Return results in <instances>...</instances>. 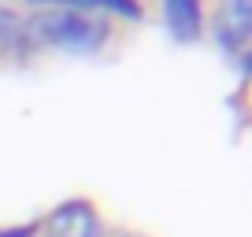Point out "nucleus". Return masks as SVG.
<instances>
[{
	"instance_id": "nucleus-1",
	"label": "nucleus",
	"mask_w": 252,
	"mask_h": 237,
	"mask_svg": "<svg viewBox=\"0 0 252 237\" xmlns=\"http://www.w3.org/2000/svg\"><path fill=\"white\" fill-rule=\"evenodd\" d=\"M23 33L37 45H52V48H67V52H93L108 30L96 19L82 15L74 8H60V11H41L30 23H23Z\"/></svg>"
},
{
	"instance_id": "nucleus-2",
	"label": "nucleus",
	"mask_w": 252,
	"mask_h": 237,
	"mask_svg": "<svg viewBox=\"0 0 252 237\" xmlns=\"http://www.w3.org/2000/svg\"><path fill=\"white\" fill-rule=\"evenodd\" d=\"M45 237H96V219L89 204H63L48 215Z\"/></svg>"
},
{
	"instance_id": "nucleus-3",
	"label": "nucleus",
	"mask_w": 252,
	"mask_h": 237,
	"mask_svg": "<svg viewBox=\"0 0 252 237\" xmlns=\"http://www.w3.org/2000/svg\"><path fill=\"white\" fill-rule=\"evenodd\" d=\"M249 30H252V8L249 0H226L219 11V41L226 48H237L249 41Z\"/></svg>"
},
{
	"instance_id": "nucleus-4",
	"label": "nucleus",
	"mask_w": 252,
	"mask_h": 237,
	"mask_svg": "<svg viewBox=\"0 0 252 237\" xmlns=\"http://www.w3.org/2000/svg\"><path fill=\"white\" fill-rule=\"evenodd\" d=\"M163 19L178 41H193L200 33V0H163Z\"/></svg>"
},
{
	"instance_id": "nucleus-5",
	"label": "nucleus",
	"mask_w": 252,
	"mask_h": 237,
	"mask_svg": "<svg viewBox=\"0 0 252 237\" xmlns=\"http://www.w3.org/2000/svg\"><path fill=\"white\" fill-rule=\"evenodd\" d=\"M23 37H26V33H23V19H19L15 11L0 8V56L11 52V48H19Z\"/></svg>"
},
{
	"instance_id": "nucleus-6",
	"label": "nucleus",
	"mask_w": 252,
	"mask_h": 237,
	"mask_svg": "<svg viewBox=\"0 0 252 237\" xmlns=\"http://www.w3.org/2000/svg\"><path fill=\"white\" fill-rule=\"evenodd\" d=\"M48 4H96V8H111L119 15H137L134 0H48Z\"/></svg>"
},
{
	"instance_id": "nucleus-7",
	"label": "nucleus",
	"mask_w": 252,
	"mask_h": 237,
	"mask_svg": "<svg viewBox=\"0 0 252 237\" xmlns=\"http://www.w3.org/2000/svg\"><path fill=\"white\" fill-rule=\"evenodd\" d=\"M30 234H33V230H30V226H23V230H4L0 237H30Z\"/></svg>"
}]
</instances>
